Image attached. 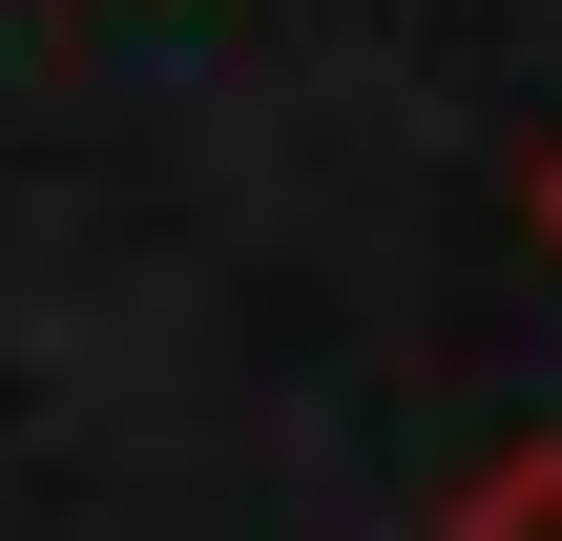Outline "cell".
I'll use <instances>...</instances> for the list:
<instances>
[{
	"mask_svg": "<svg viewBox=\"0 0 562 541\" xmlns=\"http://www.w3.org/2000/svg\"><path fill=\"white\" fill-rule=\"evenodd\" d=\"M542 250H562V146H542Z\"/></svg>",
	"mask_w": 562,
	"mask_h": 541,
	"instance_id": "7a4b0ae2",
	"label": "cell"
},
{
	"mask_svg": "<svg viewBox=\"0 0 562 541\" xmlns=\"http://www.w3.org/2000/svg\"><path fill=\"white\" fill-rule=\"evenodd\" d=\"M438 541H562V438H521V459H480Z\"/></svg>",
	"mask_w": 562,
	"mask_h": 541,
	"instance_id": "6da1fadb",
	"label": "cell"
}]
</instances>
